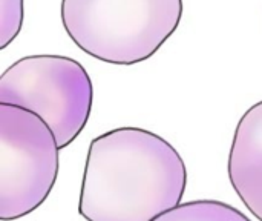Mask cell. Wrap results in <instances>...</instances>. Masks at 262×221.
<instances>
[{
	"instance_id": "277c9868",
	"label": "cell",
	"mask_w": 262,
	"mask_h": 221,
	"mask_svg": "<svg viewBox=\"0 0 262 221\" xmlns=\"http://www.w3.org/2000/svg\"><path fill=\"white\" fill-rule=\"evenodd\" d=\"M58 143L34 112L0 103V220L38 209L58 177Z\"/></svg>"
},
{
	"instance_id": "8992f818",
	"label": "cell",
	"mask_w": 262,
	"mask_h": 221,
	"mask_svg": "<svg viewBox=\"0 0 262 221\" xmlns=\"http://www.w3.org/2000/svg\"><path fill=\"white\" fill-rule=\"evenodd\" d=\"M154 221H252L239 209L218 200H195L164 212Z\"/></svg>"
},
{
	"instance_id": "3957f363",
	"label": "cell",
	"mask_w": 262,
	"mask_h": 221,
	"mask_svg": "<svg viewBox=\"0 0 262 221\" xmlns=\"http://www.w3.org/2000/svg\"><path fill=\"white\" fill-rule=\"evenodd\" d=\"M94 88L88 71L64 55H28L0 77V103L28 109L54 132L58 148H68L88 125Z\"/></svg>"
},
{
	"instance_id": "52a82bcc",
	"label": "cell",
	"mask_w": 262,
	"mask_h": 221,
	"mask_svg": "<svg viewBox=\"0 0 262 221\" xmlns=\"http://www.w3.org/2000/svg\"><path fill=\"white\" fill-rule=\"evenodd\" d=\"M23 25V0H0V49H5Z\"/></svg>"
},
{
	"instance_id": "7a4b0ae2",
	"label": "cell",
	"mask_w": 262,
	"mask_h": 221,
	"mask_svg": "<svg viewBox=\"0 0 262 221\" xmlns=\"http://www.w3.org/2000/svg\"><path fill=\"white\" fill-rule=\"evenodd\" d=\"M61 23L88 55L111 65L146 62L172 37L183 0H61Z\"/></svg>"
},
{
	"instance_id": "5b68a950",
	"label": "cell",
	"mask_w": 262,
	"mask_h": 221,
	"mask_svg": "<svg viewBox=\"0 0 262 221\" xmlns=\"http://www.w3.org/2000/svg\"><path fill=\"white\" fill-rule=\"evenodd\" d=\"M227 172L243 205L262 221V100L246 111L235 129Z\"/></svg>"
},
{
	"instance_id": "6da1fadb",
	"label": "cell",
	"mask_w": 262,
	"mask_h": 221,
	"mask_svg": "<svg viewBox=\"0 0 262 221\" xmlns=\"http://www.w3.org/2000/svg\"><path fill=\"white\" fill-rule=\"evenodd\" d=\"M187 169L180 152L143 128H117L88 151L78 214L86 221H154L181 205Z\"/></svg>"
}]
</instances>
